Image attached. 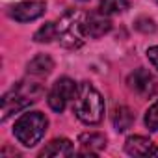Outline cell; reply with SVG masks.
<instances>
[{
  "instance_id": "1",
  "label": "cell",
  "mask_w": 158,
  "mask_h": 158,
  "mask_svg": "<svg viewBox=\"0 0 158 158\" xmlns=\"http://www.w3.org/2000/svg\"><path fill=\"white\" fill-rule=\"evenodd\" d=\"M73 110L76 117L86 125H99L104 117V101L102 95L89 84L82 82L78 84L74 99H73Z\"/></svg>"
},
{
  "instance_id": "2",
  "label": "cell",
  "mask_w": 158,
  "mask_h": 158,
  "mask_svg": "<svg viewBox=\"0 0 158 158\" xmlns=\"http://www.w3.org/2000/svg\"><path fill=\"white\" fill-rule=\"evenodd\" d=\"M86 15L82 11H67L60 17L56 23V39L65 48H80L86 41V30H84Z\"/></svg>"
},
{
  "instance_id": "3",
  "label": "cell",
  "mask_w": 158,
  "mask_h": 158,
  "mask_svg": "<svg viewBox=\"0 0 158 158\" xmlns=\"http://www.w3.org/2000/svg\"><path fill=\"white\" fill-rule=\"evenodd\" d=\"M41 95H43V86L39 82H28V80L19 82L11 91H8L2 97V121L10 119V115L35 102Z\"/></svg>"
},
{
  "instance_id": "4",
  "label": "cell",
  "mask_w": 158,
  "mask_h": 158,
  "mask_svg": "<svg viewBox=\"0 0 158 158\" xmlns=\"http://www.w3.org/2000/svg\"><path fill=\"white\" fill-rule=\"evenodd\" d=\"M47 127H48V119L45 117V114L28 112V114H23L17 119L13 134L19 139V143H23L24 147H34L45 136Z\"/></svg>"
},
{
  "instance_id": "5",
  "label": "cell",
  "mask_w": 158,
  "mask_h": 158,
  "mask_svg": "<svg viewBox=\"0 0 158 158\" xmlns=\"http://www.w3.org/2000/svg\"><path fill=\"white\" fill-rule=\"evenodd\" d=\"M76 84L74 80H71V78L63 76L60 78V80H56L48 91V106L54 110V112H63L67 108V104L74 99V93H76Z\"/></svg>"
},
{
  "instance_id": "6",
  "label": "cell",
  "mask_w": 158,
  "mask_h": 158,
  "mask_svg": "<svg viewBox=\"0 0 158 158\" xmlns=\"http://www.w3.org/2000/svg\"><path fill=\"white\" fill-rule=\"evenodd\" d=\"M47 10L45 0H23L11 8V17L19 23H30L39 19Z\"/></svg>"
},
{
  "instance_id": "7",
  "label": "cell",
  "mask_w": 158,
  "mask_h": 158,
  "mask_svg": "<svg viewBox=\"0 0 158 158\" xmlns=\"http://www.w3.org/2000/svg\"><path fill=\"white\" fill-rule=\"evenodd\" d=\"M128 88L141 97H151L156 91V78L147 69H136L127 80Z\"/></svg>"
},
{
  "instance_id": "8",
  "label": "cell",
  "mask_w": 158,
  "mask_h": 158,
  "mask_svg": "<svg viewBox=\"0 0 158 158\" xmlns=\"http://www.w3.org/2000/svg\"><path fill=\"white\" fill-rule=\"evenodd\" d=\"M84 30H86V35H89L93 39H99V37L106 35L112 30V23L106 17V13H102V11L91 13L84 21Z\"/></svg>"
},
{
  "instance_id": "9",
  "label": "cell",
  "mask_w": 158,
  "mask_h": 158,
  "mask_svg": "<svg viewBox=\"0 0 158 158\" xmlns=\"http://www.w3.org/2000/svg\"><path fill=\"white\" fill-rule=\"evenodd\" d=\"M125 151L130 156H158V147L145 136H130L125 141Z\"/></svg>"
},
{
  "instance_id": "10",
  "label": "cell",
  "mask_w": 158,
  "mask_h": 158,
  "mask_svg": "<svg viewBox=\"0 0 158 158\" xmlns=\"http://www.w3.org/2000/svg\"><path fill=\"white\" fill-rule=\"evenodd\" d=\"M78 143H80V149H82L80 154L93 156V154L101 152L106 147V138L101 132H84V134H80V138H78Z\"/></svg>"
},
{
  "instance_id": "11",
  "label": "cell",
  "mask_w": 158,
  "mask_h": 158,
  "mask_svg": "<svg viewBox=\"0 0 158 158\" xmlns=\"http://www.w3.org/2000/svg\"><path fill=\"white\" fill-rule=\"evenodd\" d=\"M52 69H54V60L47 54L35 56L34 60H30V63L26 67L28 74H32V76H47L52 73Z\"/></svg>"
},
{
  "instance_id": "12",
  "label": "cell",
  "mask_w": 158,
  "mask_h": 158,
  "mask_svg": "<svg viewBox=\"0 0 158 158\" xmlns=\"http://www.w3.org/2000/svg\"><path fill=\"white\" fill-rule=\"evenodd\" d=\"M74 154V149H73V143L65 138H60V139H52L41 152L39 156H71Z\"/></svg>"
},
{
  "instance_id": "13",
  "label": "cell",
  "mask_w": 158,
  "mask_h": 158,
  "mask_svg": "<svg viewBox=\"0 0 158 158\" xmlns=\"http://www.w3.org/2000/svg\"><path fill=\"white\" fill-rule=\"evenodd\" d=\"M134 119H136V117H134V112H132L128 106H117V108L114 110V114H112V123H114L115 130H119V132L128 130V128L132 127Z\"/></svg>"
},
{
  "instance_id": "14",
  "label": "cell",
  "mask_w": 158,
  "mask_h": 158,
  "mask_svg": "<svg viewBox=\"0 0 158 158\" xmlns=\"http://www.w3.org/2000/svg\"><path fill=\"white\" fill-rule=\"evenodd\" d=\"M34 39L37 43H50L56 39V23H45L35 34H34Z\"/></svg>"
},
{
  "instance_id": "15",
  "label": "cell",
  "mask_w": 158,
  "mask_h": 158,
  "mask_svg": "<svg viewBox=\"0 0 158 158\" xmlns=\"http://www.w3.org/2000/svg\"><path fill=\"white\" fill-rule=\"evenodd\" d=\"M128 8V0H101V11L106 15L121 13Z\"/></svg>"
},
{
  "instance_id": "16",
  "label": "cell",
  "mask_w": 158,
  "mask_h": 158,
  "mask_svg": "<svg viewBox=\"0 0 158 158\" xmlns=\"http://www.w3.org/2000/svg\"><path fill=\"white\" fill-rule=\"evenodd\" d=\"M145 125H147V128L158 132V101L152 102L149 106V110L145 112Z\"/></svg>"
},
{
  "instance_id": "17",
  "label": "cell",
  "mask_w": 158,
  "mask_h": 158,
  "mask_svg": "<svg viewBox=\"0 0 158 158\" xmlns=\"http://www.w3.org/2000/svg\"><path fill=\"white\" fill-rule=\"evenodd\" d=\"M136 28L139 30V32H154V21L152 19H147V17H141V19H138L136 21Z\"/></svg>"
},
{
  "instance_id": "18",
  "label": "cell",
  "mask_w": 158,
  "mask_h": 158,
  "mask_svg": "<svg viewBox=\"0 0 158 158\" xmlns=\"http://www.w3.org/2000/svg\"><path fill=\"white\" fill-rule=\"evenodd\" d=\"M147 58H149V61L152 63V67L158 69V45H156V47H151V48L147 50Z\"/></svg>"
},
{
  "instance_id": "19",
  "label": "cell",
  "mask_w": 158,
  "mask_h": 158,
  "mask_svg": "<svg viewBox=\"0 0 158 158\" xmlns=\"http://www.w3.org/2000/svg\"><path fill=\"white\" fill-rule=\"evenodd\" d=\"M154 2H156V4H158V0H154Z\"/></svg>"
},
{
  "instance_id": "20",
  "label": "cell",
  "mask_w": 158,
  "mask_h": 158,
  "mask_svg": "<svg viewBox=\"0 0 158 158\" xmlns=\"http://www.w3.org/2000/svg\"><path fill=\"white\" fill-rule=\"evenodd\" d=\"M82 2H86V0H82Z\"/></svg>"
}]
</instances>
